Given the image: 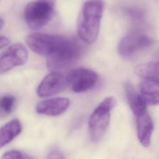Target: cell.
I'll return each instance as SVG.
<instances>
[{
	"label": "cell",
	"mask_w": 159,
	"mask_h": 159,
	"mask_svg": "<svg viewBox=\"0 0 159 159\" xmlns=\"http://www.w3.org/2000/svg\"><path fill=\"white\" fill-rule=\"evenodd\" d=\"M104 5L102 0L86 2L79 16L77 30L80 38L86 43H94L99 33Z\"/></svg>",
	"instance_id": "1"
},
{
	"label": "cell",
	"mask_w": 159,
	"mask_h": 159,
	"mask_svg": "<svg viewBox=\"0 0 159 159\" xmlns=\"http://www.w3.org/2000/svg\"><path fill=\"white\" fill-rule=\"evenodd\" d=\"M116 105V99L112 96L104 99L93 110L88 120L91 140L98 142L105 134L111 119V114Z\"/></svg>",
	"instance_id": "2"
},
{
	"label": "cell",
	"mask_w": 159,
	"mask_h": 159,
	"mask_svg": "<svg viewBox=\"0 0 159 159\" xmlns=\"http://www.w3.org/2000/svg\"><path fill=\"white\" fill-rule=\"evenodd\" d=\"M81 46L76 39L68 37L53 54L47 57V67L52 71L65 68L76 62L81 55Z\"/></svg>",
	"instance_id": "3"
},
{
	"label": "cell",
	"mask_w": 159,
	"mask_h": 159,
	"mask_svg": "<svg viewBox=\"0 0 159 159\" xmlns=\"http://www.w3.org/2000/svg\"><path fill=\"white\" fill-rule=\"evenodd\" d=\"M54 14V1L35 0L27 4L24 9V18L28 26L39 30L45 26Z\"/></svg>",
	"instance_id": "4"
},
{
	"label": "cell",
	"mask_w": 159,
	"mask_h": 159,
	"mask_svg": "<svg viewBox=\"0 0 159 159\" xmlns=\"http://www.w3.org/2000/svg\"><path fill=\"white\" fill-rule=\"evenodd\" d=\"M68 37L43 33H33L27 36L29 47L37 54L48 57L55 53L66 41Z\"/></svg>",
	"instance_id": "5"
},
{
	"label": "cell",
	"mask_w": 159,
	"mask_h": 159,
	"mask_svg": "<svg viewBox=\"0 0 159 159\" xmlns=\"http://www.w3.org/2000/svg\"><path fill=\"white\" fill-rule=\"evenodd\" d=\"M153 42L148 35L139 30H133L121 39L117 50L122 58L129 59L150 47Z\"/></svg>",
	"instance_id": "6"
},
{
	"label": "cell",
	"mask_w": 159,
	"mask_h": 159,
	"mask_svg": "<svg viewBox=\"0 0 159 159\" xmlns=\"http://www.w3.org/2000/svg\"><path fill=\"white\" fill-rule=\"evenodd\" d=\"M67 85L77 93L85 92L93 88L98 80V74L93 70L79 67L71 70L66 76Z\"/></svg>",
	"instance_id": "7"
},
{
	"label": "cell",
	"mask_w": 159,
	"mask_h": 159,
	"mask_svg": "<svg viewBox=\"0 0 159 159\" xmlns=\"http://www.w3.org/2000/svg\"><path fill=\"white\" fill-rule=\"evenodd\" d=\"M28 59V51L20 42L10 45L0 55V75L14 67L24 65Z\"/></svg>",
	"instance_id": "8"
},
{
	"label": "cell",
	"mask_w": 159,
	"mask_h": 159,
	"mask_svg": "<svg viewBox=\"0 0 159 159\" xmlns=\"http://www.w3.org/2000/svg\"><path fill=\"white\" fill-rule=\"evenodd\" d=\"M66 86V76L58 71H52L42 79L37 88V94L41 98L50 97L60 93Z\"/></svg>",
	"instance_id": "9"
},
{
	"label": "cell",
	"mask_w": 159,
	"mask_h": 159,
	"mask_svg": "<svg viewBox=\"0 0 159 159\" xmlns=\"http://www.w3.org/2000/svg\"><path fill=\"white\" fill-rule=\"evenodd\" d=\"M70 104L68 98L57 97L39 102L35 107L37 113L50 116H57L65 112Z\"/></svg>",
	"instance_id": "10"
},
{
	"label": "cell",
	"mask_w": 159,
	"mask_h": 159,
	"mask_svg": "<svg viewBox=\"0 0 159 159\" xmlns=\"http://www.w3.org/2000/svg\"><path fill=\"white\" fill-rule=\"evenodd\" d=\"M135 117L138 139L143 147H148L151 143V139L154 130L153 119L148 111L135 116Z\"/></svg>",
	"instance_id": "11"
},
{
	"label": "cell",
	"mask_w": 159,
	"mask_h": 159,
	"mask_svg": "<svg viewBox=\"0 0 159 159\" xmlns=\"http://www.w3.org/2000/svg\"><path fill=\"white\" fill-rule=\"evenodd\" d=\"M124 91L129 107L135 116L147 111L148 104L130 81L125 83Z\"/></svg>",
	"instance_id": "12"
},
{
	"label": "cell",
	"mask_w": 159,
	"mask_h": 159,
	"mask_svg": "<svg viewBox=\"0 0 159 159\" xmlns=\"http://www.w3.org/2000/svg\"><path fill=\"white\" fill-rule=\"evenodd\" d=\"M139 89V93L148 105H159V81L142 78Z\"/></svg>",
	"instance_id": "13"
},
{
	"label": "cell",
	"mask_w": 159,
	"mask_h": 159,
	"mask_svg": "<svg viewBox=\"0 0 159 159\" xmlns=\"http://www.w3.org/2000/svg\"><path fill=\"white\" fill-rule=\"evenodd\" d=\"M22 131L19 120L13 119L0 127V148L4 147L18 136Z\"/></svg>",
	"instance_id": "14"
},
{
	"label": "cell",
	"mask_w": 159,
	"mask_h": 159,
	"mask_svg": "<svg viewBox=\"0 0 159 159\" xmlns=\"http://www.w3.org/2000/svg\"><path fill=\"white\" fill-rule=\"evenodd\" d=\"M135 72L140 78L154 80L159 81V60L139 65Z\"/></svg>",
	"instance_id": "15"
},
{
	"label": "cell",
	"mask_w": 159,
	"mask_h": 159,
	"mask_svg": "<svg viewBox=\"0 0 159 159\" xmlns=\"http://www.w3.org/2000/svg\"><path fill=\"white\" fill-rule=\"evenodd\" d=\"M16 103V98L12 95H4L0 98V112L8 114L11 113Z\"/></svg>",
	"instance_id": "16"
},
{
	"label": "cell",
	"mask_w": 159,
	"mask_h": 159,
	"mask_svg": "<svg viewBox=\"0 0 159 159\" xmlns=\"http://www.w3.org/2000/svg\"><path fill=\"white\" fill-rule=\"evenodd\" d=\"M2 158H9V159H26V158H31L32 157L27 155V154L16 150H8L3 153L1 157Z\"/></svg>",
	"instance_id": "17"
},
{
	"label": "cell",
	"mask_w": 159,
	"mask_h": 159,
	"mask_svg": "<svg viewBox=\"0 0 159 159\" xmlns=\"http://www.w3.org/2000/svg\"><path fill=\"white\" fill-rule=\"evenodd\" d=\"M47 158H63L64 157L63 155L62 152L57 149V148H53L51 149L48 153V156Z\"/></svg>",
	"instance_id": "18"
},
{
	"label": "cell",
	"mask_w": 159,
	"mask_h": 159,
	"mask_svg": "<svg viewBox=\"0 0 159 159\" xmlns=\"http://www.w3.org/2000/svg\"><path fill=\"white\" fill-rule=\"evenodd\" d=\"M4 24V20H3V19H2L1 18H0V30L3 27Z\"/></svg>",
	"instance_id": "19"
},
{
	"label": "cell",
	"mask_w": 159,
	"mask_h": 159,
	"mask_svg": "<svg viewBox=\"0 0 159 159\" xmlns=\"http://www.w3.org/2000/svg\"><path fill=\"white\" fill-rule=\"evenodd\" d=\"M50 1H54V0H50Z\"/></svg>",
	"instance_id": "20"
},
{
	"label": "cell",
	"mask_w": 159,
	"mask_h": 159,
	"mask_svg": "<svg viewBox=\"0 0 159 159\" xmlns=\"http://www.w3.org/2000/svg\"><path fill=\"white\" fill-rule=\"evenodd\" d=\"M0 114H1V112H0Z\"/></svg>",
	"instance_id": "21"
}]
</instances>
